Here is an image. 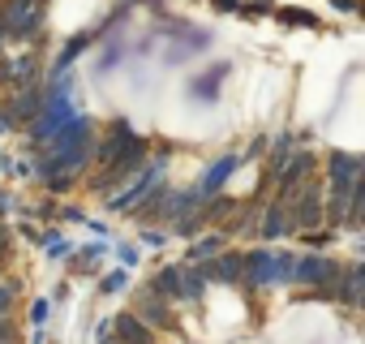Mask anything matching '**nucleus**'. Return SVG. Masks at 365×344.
Returning a JSON list of instances; mask_svg holds the SVG:
<instances>
[{"instance_id": "f257e3e1", "label": "nucleus", "mask_w": 365, "mask_h": 344, "mask_svg": "<svg viewBox=\"0 0 365 344\" xmlns=\"http://www.w3.org/2000/svg\"><path fill=\"white\" fill-rule=\"evenodd\" d=\"M275 18L284 22V26H318V14H309V9H275Z\"/></svg>"}, {"instance_id": "f03ea898", "label": "nucleus", "mask_w": 365, "mask_h": 344, "mask_svg": "<svg viewBox=\"0 0 365 344\" xmlns=\"http://www.w3.org/2000/svg\"><path fill=\"white\" fill-rule=\"evenodd\" d=\"M237 14L241 18H267V14H275V0H245Z\"/></svg>"}, {"instance_id": "7ed1b4c3", "label": "nucleus", "mask_w": 365, "mask_h": 344, "mask_svg": "<svg viewBox=\"0 0 365 344\" xmlns=\"http://www.w3.org/2000/svg\"><path fill=\"white\" fill-rule=\"evenodd\" d=\"M331 9H339V14H361V0H331Z\"/></svg>"}, {"instance_id": "20e7f679", "label": "nucleus", "mask_w": 365, "mask_h": 344, "mask_svg": "<svg viewBox=\"0 0 365 344\" xmlns=\"http://www.w3.org/2000/svg\"><path fill=\"white\" fill-rule=\"evenodd\" d=\"M211 5H215L220 14H237V9H241V0H211Z\"/></svg>"}, {"instance_id": "39448f33", "label": "nucleus", "mask_w": 365, "mask_h": 344, "mask_svg": "<svg viewBox=\"0 0 365 344\" xmlns=\"http://www.w3.org/2000/svg\"><path fill=\"white\" fill-rule=\"evenodd\" d=\"M129 5H163V0H129Z\"/></svg>"}]
</instances>
